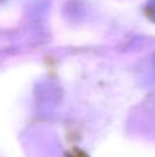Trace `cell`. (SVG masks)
I'll return each mask as SVG.
<instances>
[]
</instances>
